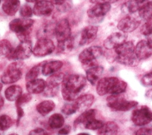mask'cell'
<instances>
[{"instance_id":"f5cc1de1","label":"cell","mask_w":152,"mask_h":135,"mask_svg":"<svg viewBox=\"0 0 152 135\" xmlns=\"http://www.w3.org/2000/svg\"><path fill=\"white\" fill-rule=\"evenodd\" d=\"M26 1L28 3H35L39 1V0H26Z\"/></svg>"},{"instance_id":"ffe728a7","label":"cell","mask_w":152,"mask_h":135,"mask_svg":"<svg viewBox=\"0 0 152 135\" xmlns=\"http://www.w3.org/2000/svg\"><path fill=\"white\" fill-rule=\"evenodd\" d=\"M110 4H97L88 9V16L91 18H96L104 16L110 10Z\"/></svg>"},{"instance_id":"7bdbcfd3","label":"cell","mask_w":152,"mask_h":135,"mask_svg":"<svg viewBox=\"0 0 152 135\" xmlns=\"http://www.w3.org/2000/svg\"><path fill=\"white\" fill-rule=\"evenodd\" d=\"M59 91V88H52L47 86L43 92V95L47 97H53L58 94Z\"/></svg>"},{"instance_id":"60d3db41","label":"cell","mask_w":152,"mask_h":135,"mask_svg":"<svg viewBox=\"0 0 152 135\" xmlns=\"http://www.w3.org/2000/svg\"><path fill=\"white\" fill-rule=\"evenodd\" d=\"M140 31L142 34L148 36L152 34V21H147L143 24L141 28Z\"/></svg>"},{"instance_id":"2e32d148","label":"cell","mask_w":152,"mask_h":135,"mask_svg":"<svg viewBox=\"0 0 152 135\" xmlns=\"http://www.w3.org/2000/svg\"><path fill=\"white\" fill-rule=\"evenodd\" d=\"M135 53L140 61L147 59L152 55V47L147 41H140L135 47Z\"/></svg>"},{"instance_id":"94428289","label":"cell","mask_w":152,"mask_h":135,"mask_svg":"<svg viewBox=\"0 0 152 135\" xmlns=\"http://www.w3.org/2000/svg\"><path fill=\"white\" fill-rule=\"evenodd\" d=\"M0 135H1V134H0Z\"/></svg>"},{"instance_id":"9c48e42d","label":"cell","mask_w":152,"mask_h":135,"mask_svg":"<svg viewBox=\"0 0 152 135\" xmlns=\"http://www.w3.org/2000/svg\"><path fill=\"white\" fill-rule=\"evenodd\" d=\"M54 50V44L51 39H39L33 48V53L36 57H44L51 54Z\"/></svg>"},{"instance_id":"e575fe53","label":"cell","mask_w":152,"mask_h":135,"mask_svg":"<svg viewBox=\"0 0 152 135\" xmlns=\"http://www.w3.org/2000/svg\"><path fill=\"white\" fill-rule=\"evenodd\" d=\"M104 124V122L101 120H98L96 118L91 120L85 124L84 127L86 129L91 130H96L101 128Z\"/></svg>"},{"instance_id":"11a10c76","label":"cell","mask_w":152,"mask_h":135,"mask_svg":"<svg viewBox=\"0 0 152 135\" xmlns=\"http://www.w3.org/2000/svg\"><path fill=\"white\" fill-rule=\"evenodd\" d=\"M2 89H3V85L1 83H0V92H1Z\"/></svg>"},{"instance_id":"ab89813d","label":"cell","mask_w":152,"mask_h":135,"mask_svg":"<svg viewBox=\"0 0 152 135\" xmlns=\"http://www.w3.org/2000/svg\"><path fill=\"white\" fill-rule=\"evenodd\" d=\"M62 112L66 115H71L77 112V109H76L74 103H68L63 106Z\"/></svg>"},{"instance_id":"9f6ffc18","label":"cell","mask_w":152,"mask_h":135,"mask_svg":"<svg viewBox=\"0 0 152 135\" xmlns=\"http://www.w3.org/2000/svg\"><path fill=\"white\" fill-rule=\"evenodd\" d=\"M9 135H18V134H15V133H13V134H9Z\"/></svg>"},{"instance_id":"680465c9","label":"cell","mask_w":152,"mask_h":135,"mask_svg":"<svg viewBox=\"0 0 152 135\" xmlns=\"http://www.w3.org/2000/svg\"><path fill=\"white\" fill-rule=\"evenodd\" d=\"M151 71H152V70H151Z\"/></svg>"},{"instance_id":"1f68e13d","label":"cell","mask_w":152,"mask_h":135,"mask_svg":"<svg viewBox=\"0 0 152 135\" xmlns=\"http://www.w3.org/2000/svg\"><path fill=\"white\" fill-rule=\"evenodd\" d=\"M138 12L139 16L143 20H150L152 18V1L147 2Z\"/></svg>"},{"instance_id":"cb8c5ba5","label":"cell","mask_w":152,"mask_h":135,"mask_svg":"<svg viewBox=\"0 0 152 135\" xmlns=\"http://www.w3.org/2000/svg\"><path fill=\"white\" fill-rule=\"evenodd\" d=\"M96 112L97 111L95 109H89L82 112L79 117L75 120L74 122V128H76L80 124L84 125L88 121L96 118Z\"/></svg>"},{"instance_id":"836d02e7","label":"cell","mask_w":152,"mask_h":135,"mask_svg":"<svg viewBox=\"0 0 152 135\" xmlns=\"http://www.w3.org/2000/svg\"><path fill=\"white\" fill-rule=\"evenodd\" d=\"M74 44V39L71 37L67 40L58 42V48L60 52L67 53V52L71 51L73 49Z\"/></svg>"},{"instance_id":"ee69618b","label":"cell","mask_w":152,"mask_h":135,"mask_svg":"<svg viewBox=\"0 0 152 135\" xmlns=\"http://www.w3.org/2000/svg\"><path fill=\"white\" fill-rule=\"evenodd\" d=\"M152 128L149 127H142L140 128L135 135H151Z\"/></svg>"},{"instance_id":"b9f144b4","label":"cell","mask_w":152,"mask_h":135,"mask_svg":"<svg viewBox=\"0 0 152 135\" xmlns=\"http://www.w3.org/2000/svg\"><path fill=\"white\" fill-rule=\"evenodd\" d=\"M141 83L145 87L152 86V71L145 74L142 77Z\"/></svg>"},{"instance_id":"f546056e","label":"cell","mask_w":152,"mask_h":135,"mask_svg":"<svg viewBox=\"0 0 152 135\" xmlns=\"http://www.w3.org/2000/svg\"><path fill=\"white\" fill-rule=\"evenodd\" d=\"M14 49L7 40H2L0 42V57H6L9 59Z\"/></svg>"},{"instance_id":"ba28073f","label":"cell","mask_w":152,"mask_h":135,"mask_svg":"<svg viewBox=\"0 0 152 135\" xmlns=\"http://www.w3.org/2000/svg\"><path fill=\"white\" fill-rule=\"evenodd\" d=\"M20 62L10 63L6 69L1 77V82L4 84H11L20 80L23 75Z\"/></svg>"},{"instance_id":"d6a6232c","label":"cell","mask_w":152,"mask_h":135,"mask_svg":"<svg viewBox=\"0 0 152 135\" xmlns=\"http://www.w3.org/2000/svg\"><path fill=\"white\" fill-rule=\"evenodd\" d=\"M50 1L54 5H56L58 10L61 12L68 11L72 5L71 0H50Z\"/></svg>"},{"instance_id":"f1b7e54d","label":"cell","mask_w":152,"mask_h":135,"mask_svg":"<svg viewBox=\"0 0 152 135\" xmlns=\"http://www.w3.org/2000/svg\"><path fill=\"white\" fill-rule=\"evenodd\" d=\"M64 117L59 113H54L52 115L48 120V125L53 129L61 128L64 126Z\"/></svg>"},{"instance_id":"7402d4cb","label":"cell","mask_w":152,"mask_h":135,"mask_svg":"<svg viewBox=\"0 0 152 135\" xmlns=\"http://www.w3.org/2000/svg\"><path fill=\"white\" fill-rule=\"evenodd\" d=\"M63 66V62L61 61H52L44 63L42 73L45 76L51 75L58 72Z\"/></svg>"},{"instance_id":"4dcf8cb0","label":"cell","mask_w":152,"mask_h":135,"mask_svg":"<svg viewBox=\"0 0 152 135\" xmlns=\"http://www.w3.org/2000/svg\"><path fill=\"white\" fill-rule=\"evenodd\" d=\"M43 64L44 62H42V63L38 64L33 66L28 71L26 75V80L27 82L37 79V77L39 75L41 72H42Z\"/></svg>"},{"instance_id":"44dd1931","label":"cell","mask_w":152,"mask_h":135,"mask_svg":"<svg viewBox=\"0 0 152 135\" xmlns=\"http://www.w3.org/2000/svg\"><path fill=\"white\" fill-rule=\"evenodd\" d=\"M46 82L43 79H37L27 82L26 88L28 93L38 94L43 92L46 88Z\"/></svg>"},{"instance_id":"d590c367","label":"cell","mask_w":152,"mask_h":135,"mask_svg":"<svg viewBox=\"0 0 152 135\" xmlns=\"http://www.w3.org/2000/svg\"><path fill=\"white\" fill-rule=\"evenodd\" d=\"M13 124V121L10 117L6 115L0 116V130L5 131L9 129Z\"/></svg>"},{"instance_id":"816d5d0a","label":"cell","mask_w":152,"mask_h":135,"mask_svg":"<svg viewBox=\"0 0 152 135\" xmlns=\"http://www.w3.org/2000/svg\"><path fill=\"white\" fill-rule=\"evenodd\" d=\"M4 103V101L3 98L2 97L1 95H0V109H1L3 106Z\"/></svg>"},{"instance_id":"7dc6e473","label":"cell","mask_w":152,"mask_h":135,"mask_svg":"<svg viewBox=\"0 0 152 135\" xmlns=\"http://www.w3.org/2000/svg\"><path fill=\"white\" fill-rule=\"evenodd\" d=\"M16 112H17V125H18L21 119L24 116V113L22 107H16Z\"/></svg>"},{"instance_id":"8d00e7d4","label":"cell","mask_w":152,"mask_h":135,"mask_svg":"<svg viewBox=\"0 0 152 135\" xmlns=\"http://www.w3.org/2000/svg\"><path fill=\"white\" fill-rule=\"evenodd\" d=\"M56 26V25H55ZM54 29H55V26L52 27L50 25H47L45 26L44 27H43L39 32L38 33V36H39V39H48L47 38V36H50L52 34H54Z\"/></svg>"},{"instance_id":"e0dca14e","label":"cell","mask_w":152,"mask_h":135,"mask_svg":"<svg viewBox=\"0 0 152 135\" xmlns=\"http://www.w3.org/2000/svg\"><path fill=\"white\" fill-rule=\"evenodd\" d=\"M147 2H148V0H130L123 4L121 11L126 15L134 13L139 12Z\"/></svg>"},{"instance_id":"3957f363","label":"cell","mask_w":152,"mask_h":135,"mask_svg":"<svg viewBox=\"0 0 152 135\" xmlns=\"http://www.w3.org/2000/svg\"><path fill=\"white\" fill-rule=\"evenodd\" d=\"M117 56L115 61L120 64L134 67L138 65L140 60L135 53V45L132 41L125 42L115 48Z\"/></svg>"},{"instance_id":"8992f818","label":"cell","mask_w":152,"mask_h":135,"mask_svg":"<svg viewBox=\"0 0 152 135\" xmlns=\"http://www.w3.org/2000/svg\"><path fill=\"white\" fill-rule=\"evenodd\" d=\"M103 54V50L99 46H92L83 50L79 54V61L88 68L96 65V60L100 57Z\"/></svg>"},{"instance_id":"c3c4849f","label":"cell","mask_w":152,"mask_h":135,"mask_svg":"<svg viewBox=\"0 0 152 135\" xmlns=\"http://www.w3.org/2000/svg\"><path fill=\"white\" fill-rule=\"evenodd\" d=\"M71 131V127L69 126H65V127H62L60 129L58 132L59 135H67Z\"/></svg>"},{"instance_id":"f6af8a7d","label":"cell","mask_w":152,"mask_h":135,"mask_svg":"<svg viewBox=\"0 0 152 135\" xmlns=\"http://www.w3.org/2000/svg\"><path fill=\"white\" fill-rule=\"evenodd\" d=\"M118 0H90L91 3L97 4H113L117 2Z\"/></svg>"},{"instance_id":"30bf717a","label":"cell","mask_w":152,"mask_h":135,"mask_svg":"<svg viewBox=\"0 0 152 135\" xmlns=\"http://www.w3.org/2000/svg\"><path fill=\"white\" fill-rule=\"evenodd\" d=\"M33 53L32 44L30 41L21 42L18 47L14 49L10 57V60H24L28 59Z\"/></svg>"},{"instance_id":"4fadbf2b","label":"cell","mask_w":152,"mask_h":135,"mask_svg":"<svg viewBox=\"0 0 152 135\" xmlns=\"http://www.w3.org/2000/svg\"><path fill=\"white\" fill-rule=\"evenodd\" d=\"M140 24L141 21L139 19L131 16H127L119 21L117 28L121 32L125 33H131L135 31L140 26Z\"/></svg>"},{"instance_id":"5b68a950","label":"cell","mask_w":152,"mask_h":135,"mask_svg":"<svg viewBox=\"0 0 152 135\" xmlns=\"http://www.w3.org/2000/svg\"><path fill=\"white\" fill-rule=\"evenodd\" d=\"M107 105L111 109L115 111L127 112L138 105L136 101H128L121 94L110 95L106 99Z\"/></svg>"},{"instance_id":"681fc988","label":"cell","mask_w":152,"mask_h":135,"mask_svg":"<svg viewBox=\"0 0 152 135\" xmlns=\"http://www.w3.org/2000/svg\"><path fill=\"white\" fill-rule=\"evenodd\" d=\"M145 96L147 99L152 100V88H150L146 91L145 93Z\"/></svg>"},{"instance_id":"db71d44e","label":"cell","mask_w":152,"mask_h":135,"mask_svg":"<svg viewBox=\"0 0 152 135\" xmlns=\"http://www.w3.org/2000/svg\"><path fill=\"white\" fill-rule=\"evenodd\" d=\"M77 135H90V134L88 133H81L78 134Z\"/></svg>"},{"instance_id":"52a82bcc","label":"cell","mask_w":152,"mask_h":135,"mask_svg":"<svg viewBox=\"0 0 152 135\" xmlns=\"http://www.w3.org/2000/svg\"><path fill=\"white\" fill-rule=\"evenodd\" d=\"M132 121L137 126H144L152 122V110L147 106H142L133 111Z\"/></svg>"},{"instance_id":"7c38bea8","label":"cell","mask_w":152,"mask_h":135,"mask_svg":"<svg viewBox=\"0 0 152 135\" xmlns=\"http://www.w3.org/2000/svg\"><path fill=\"white\" fill-rule=\"evenodd\" d=\"M128 37L127 34L123 32H116L109 35L104 41V47L107 50L115 48L125 42Z\"/></svg>"},{"instance_id":"6f0895ef","label":"cell","mask_w":152,"mask_h":135,"mask_svg":"<svg viewBox=\"0 0 152 135\" xmlns=\"http://www.w3.org/2000/svg\"><path fill=\"white\" fill-rule=\"evenodd\" d=\"M0 3H1V0H0Z\"/></svg>"},{"instance_id":"ac0fdd59","label":"cell","mask_w":152,"mask_h":135,"mask_svg":"<svg viewBox=\"0 0 152 135\" xmlns=\"http://www.w3.org/2000/svg\"><path fill=\"white\" fill-rule=\"evenodd\" d=\"M94 101V96L92 94L81 95L74 100V104L77 111L85 112L92 105Z\"/></svg>"},{"instance_id":"603a6c76","label":"cell","mask_w":152,"mask_h":135,"mask_svg":"<svg viewBox=\"0 0 152 135\" xmlns=\"http://www.w3.org/2000/svg\"><path fill=\"white\" fill-rule=\"evenodd\" d=\"M20 7V0H6L2 6L3 10L9 16L15 15Z\"/></svg>"},{"instance_id":"bcb514c9","label":"cell","mask_w":152,"mask_h":135,"mask_svg":"<svg viewBox=\"0 0 152 135\" xmlns=\"http://www.w3.org/2000/svg\"><path fill=\"white\" fill-rule=\"evenodd\" d=\"M28 135H48V134L44 129L37 128L31 130Z\"/></svg>"},{"instance_id":"d4e9b609","label":"cell","mask_w":152,"mask_h":135,"mask_svg":"<svg viewBox=\"0 0 152 135\" xmlns=\"http://www.w3.org/2000/svg\"><path fill=\"white\" fill-rule=\"evenodd\" d=\"M119 127L117 123L113 121H109L99 130L98 135H117Z\"/></svg>"},{"instance_id":"91938a15","label":"cell","mask_w":152,"mask_h":135,"mask_svg":"<svg viewBox=\"0 0 152 135\" xmlns=\"http://www.w3.org/2000/svg\"><path fill=\"white\" fill-rule=\"evenodd\" d=\"M5 1H6V0H5Z\"/></svg>"},{"instance_id":"f35d334b","label":"cell","mask_w":152,"mask_h":135,"mask_svg":"<svg viewBox=\"0 0 152 135\" xmlns=\"http://www.w3.org/2000/svg\"><path fill=\"white\" fill-rule=\"evenodd\" d=\"M20 13L21 16L24 18H29L33 16V10L30 6L24 4L21 7Z\"/></svg>"},{"instance_id":"5bb4252c","label":"cell","mask_w":152,"mask_h":135,"mask_svg":"<svg viewBox=\"0 0 152 135\" xmlns=\"http://www.w3.org/2000/svg\"><path fill=\"white\" fill-rule=\"evenodd\" d=\"M54 8V5L48 0H41L36 3L33 9V14L37 16H48Z\"/></svg>"},{"instance_id":"484cf974","label":"cell","mask_w":152,"mask_h":135,"mask_svg":"<svg viewBox=\"0 0 152 135\" xmlns=\"http://www.w3.org/2000/svg\"><path fill=\"white\" fill-rule=\"evenodd\" d=\"M23 89L18 85H13L9 86L5 91L6 98L10 101H16L22 95Z\"/></svg>"},{"instance_id":"9a60e30c","label":"cell","mask_w":152,"mask_h":135,"mask_svg":"<svg viewBox=\"0 0 152 135\" xmlns=\"http://www.w3.org/2000/svg\"><path fill=\"white\" fill-rule=\"evenodd\" d=\"M98 27L96 26H89L84 28L81 33L79 45L85 46L93 42L97 37Z\"/></svg>"},{"instance_id":"83f0119b","label":"cell","mask_w":152,"mask_h":135,"mask_svg":"<svg viewBox=\"0 0 152 135\" xmlns=\"http://www.w3.org/2000/svg\"><path fill=\"white\" fill-rule=\"evenodd\" d=\"M55 104L53 101L47 100L44 101L37 104L36 106L37 111L41 115L45 116L48 115L49 113L52 112L55 108Z\"/></svg>"},{"instance_id":"4316f807","label":"cell","mask_w":152,"mask_h":135,"mask_svg":"<svg viewBox=\"0 0 152 135\" xmlns=\"http://www.w3.org/2000/svg\"><path fill=\"white\" fill-rule=\"evenodd\" d=\"M65 75L62 72H56L51 75L46 82L47 86L52 88H59V86L62 83Z\"/></svg>"},{"instance_id":"8fae6325","label":"cell","mask_w":152,"mask_h":135,"mask_svg":"<svg viewBox=\"0 0 152 135\" xmlns=\"http://www.w3.org/2000/svg\"><path fill=\"white\" fill-rule=\"evenodd\" d=\"M71 27L67 19H63L55 26L54 35L58 42H62L71 37Z\"/></svg>"},{"instance_id":"277c9868","label":"cell","mask_w":152,"mask_h":135,"mask_svg":"<svg viewBox=\"0 0 152 135\" xmlns=\"http://www.w3.org/2000/svg\"><path fill=\"white\" fill-rule=\"evenodd\" d=\"M34 23V20L31 19H15L10 23L9 28L16 33L21 42L30 41V35Z\"/></svg>"},{"instance_id":"7a4b0ae2","label":"cell","mask_w":152,"mask_h":135,"mask_svg":"<svg viewBox=\"0 0 152 135\" xmlns=\"http://www.w3.org/2000/svg\"><path fill=\"white\" fill-rule=\"evenodd\" d=\"M127 87L126 82L115 77H104L100 79L97 85V92L103 96L109 93L111 95L121 94L124 92Z\"/></svg>"},{"instance_id":"d6986e66","label":"cell","mask_w":152,"mask_h":135,"mask_svg":"<svg viewBox=\"0 0 152 135\" xmlns=\"http://www.w3.org/2000/svg\"><path fill=\"white\" fill-rule=\"evenodd\" d=\"M104 68L97 65H95L87 68L86 70V79L92 85H95L100 80V77L102 75Z\"/></svg>"},{"instance_id":"6da1fadb","label":"cell","mask_w":152,"mask_h":135,"mask_svg":"<svg viewBox=\"0 0 152 135\" xmlns=\"http://www.w3.org/2000/svg\"><path fill=\"white\" fill-rule=\"evenodd\" d=\"M86 77L81 74L65 75L62 85V95L65 100L73 101L86 85Z\"/></svg>"},{"instance_id":"74e56055","label":"cell","mask_w":152,"mask_h":135,"mask_svg":"<svg viewBox=\"0 0 152 135\" xmlns=\"http://www.w3.org/2000/svg\"><path fill=\"white\" fill-rule=\"evenodd\" d=\"M32 99V96L31 93H24L22 94L20 97L16 101V106L21 107L25 103H28Z\"/></svg>"},{"instance_id":"f907efd6","label":"cell","mask_w":152,"mask_h":135,"mask_svg":"<svg viewBox=\"0 0 152 135\" xmlns=\"http://www.w3.org/2000/svg\"><path fill=\"white\" fill-rule=\"evenodd\" d=\"M147 41L150 44V45L152 47V34L147 36Z\"/></svg>"}]
</instances>
